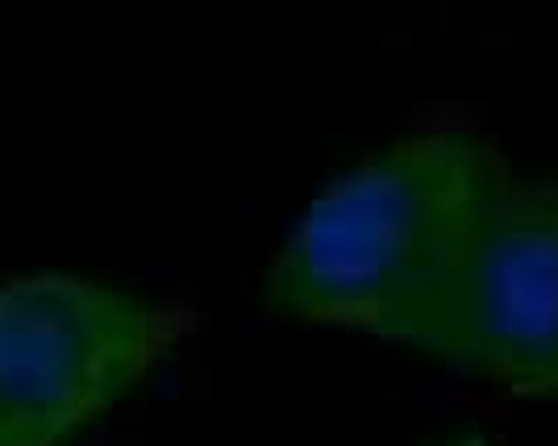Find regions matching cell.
<instances>
[{
	"label": "cell",
	"mask_w": 558,
	"mask_h": 446,
	"mask_svg": "<svg viewBox=\"0 0 558 446\" xmlns=\"http://www.w3.org/2000/svg\"><path fill=\"white\" fill-rule=\"evenodd\" d=\"M509 176L471 125H425L329 176L267 263V305L304 322L400 338L450 276L471 226Z\"/></svg>",
	"instance_id": "6da1fadb"
},
{
	"label": "cell",
	"mask_w": 558,
	"mask_h": 446,
	"mask_svg": "<svg viewBox=\"0 0 558 446\" xmlns=\"http://www.w3.org/2000/svg\"><path fill=\"white\" fill-rule=\"evenodd\" d=\"M446 446H492V438L488 434H475V430H471V434H463V438H454V443H446Z\"/></svg>",
	"instance_id": "277c9868"
},
{
	"label": "cell",
	"mask_w": 558,
	"mask_h": 446,
	"mask_svg": "<svg viewBox=\"0 0 558 446\" xmlns=\"http://www.w3.org/2000/svg\"><path fill=\"white\" fill-rule=\"evenodd\" d=\"M184 309L93 272L0 280V446H68L150 376Z\"/></svg>",
	"instance_id": "7a4b0ae2"
},
{
	"label": "cell",
	"mask_w": 558,
	"mask_h": 446,
	"mask_svg": "<svg viewBox=\"0 0 558 446\" xmlns=\"http://www.w3.org/2000/svg\"><path fill=\"white\" fill-rule=\"evenodd\" d=\"M396 342L558 397V176L512 171Z\"/></svg>",
	"instance_id": "3957f363"
}]
</instances>
